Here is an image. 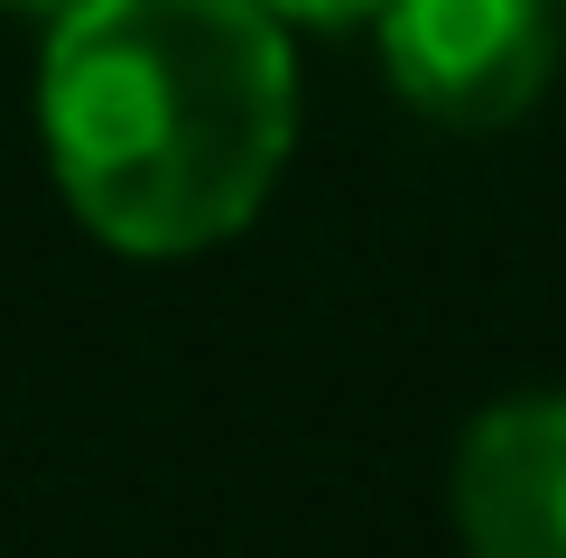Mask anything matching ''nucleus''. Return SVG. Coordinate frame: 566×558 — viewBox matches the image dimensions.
Listing matches in <instances>:
<instances>
[{"label": "nucleus", "mask_w": 566, "mask_h": 558, "mask_svg": "<svg viewBox=\"0 0 566 558\" xmlns=\"http://www.w3.org/2000/svg\"><path fill=\"white\" fill-rule=\"evenodd\" d=\"M65 205L112 251L177 261L270 205L297 65L261 0H65L38 65Z\"/></svg>", "instance_id": "1"}, {"label": "nucleus", "mask_w": 566, "mask_h": 558, "mask_svg": "<svg viewBox=\"0 0 566 558\" xmlns=\"http://www.w3.org/2000/svg\"><path fill=\"white\" fill-rule=\"evenodd\" d=\"M381 75L437 131H502L557 65L548 0H381Z\"/></svg>", "instance_id": "2"}, {"label": "nucleus", "mask_w": 566, "mask_h": 558, "mask_svg": "<svg viewBox=\"0 0 566 558\" xmlns=\"http://www.w3.org/2000/svg\"><path fill=\"white\" fill-rule=\"evenodd\" d=\"M455 530L474 558H566V391L492 401L464 428Z\"/></svg>", "instance_id": "3"}, {"label": "nucleus", "mask_w": 566, "mask_h": 558, "mask_svg": "<svg viewBox=\"0 0 566 558\" xmlns=\"http://www.w3.org/2000/svg\"><path fill=\"white\" fill-rule=\"evenodd\" d=\"M270 19H297V29H353V19H371L381 0H261Z\"/></svg>", "instance_id": "4"}, {"label": "nucleus", "mask_w": 566, "mask_h": 558, "mask_svg": "<svg viewBox=\"0 0 566 558\" xmlns=\"http://www.w3.org/2000/svg\"><path fill=\"white\" fill-rule=\"evenodd\" d=\"M0 10H65V0H0Z\"/></svg>", "instance_id": "5"}]
</instances>
